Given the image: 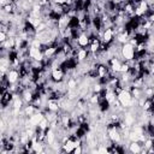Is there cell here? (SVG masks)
I'll use <instances>...</instances> for the list:
<instances>
[{
  "label": "cell",
  "mask_w": 154,
  "mask_h": 154,
  "mask_svg": "<svg viewBox=\"0 0 154 154\" xmlns=\"http://www.w3.org/2000/svg\"><path fill=\"white\" fill-rule=\"evenodd\" d=\"M77 41H78L79 47L85 48V47H88L89 43H90V37H89V35H87L85 32H81V34L77 36Z\"/></svg>",
  "instance_id": "obj_8"
},
{
  "label": "cell",
  "mask_w": 154,
  "mask_h": 154,
  "mask_svg": "<svg viewBox=\"0 0 154 154\" xmlns=\"http://www.w3.org/2000/svg\"><path fill=\"white\" fill-rule=\"evenodd\" d=\"M6 78H7V81H8L10 84H16V83H18L19 79H20L19 70H17V69H12V67H11V69L6 72Z\"/></svg>",
  "instance_id": "obj_2"
},
{
  "label": "cell",
  "mask_w": 154,
  "mask_h": 154,
  "mask_svg": "<svg viewBox=\"0 0 154 154\" xmlns=\"http://www.w3.org/2000/svg\"><path fill=\"white\" fill-rule=\"evenodd\" d=\"M152 138H153V142H154V136H153V137H152Z\"/></svg>",
  "instance_id": "obj_15"
},
{
  "label": "cell",
  "mask_w": 154,
  "mask_h": 154,
  "mask_svg": "<svg viewBox=\"0 0 154 154\" xmlns=\"http://www.w3.org/2000/svg\"><path fill=\"white\" fill-rule=\"evenodd\" d=\"M54 2L58 4V5H66L67 0H54Z\"/></svg>",
  "instance_id": "obj_14"
},
{
  "label": "cell",
  "mask_w": 154,
  "mask_h": 154,
  "mask_svg": "<svg viewBox=\"0 0 154 154\" xmlns=\"http://www.w3.org/2000/svg\"><path fill=\"white\" fill-rule=\"evenodd\" d=\"M7 38H8V35H7V32L0 31V42H5Z\"/></svg>",
  "instance_id": "obj_13"
},
{
  "label": "cell",
  "mask_w": 154,
  "mask_h": 154,
  "mask_svg": "<svg viewBox=\"0 0 154 154\" xmlns=\"http://www.w3.org/2000/svg\"><path fill=\"white\" fill-rule=\"evenodd\" d=\"M72 153H75V154H81V153H84L83 146L81 144V146H77V147H75V149H73V152H72Z\"/></svg>",
  "instance_id": "obj_12"
},
{
  "label": "cell",
  "mask_w": 154,
  "mask_h": 154,
  "mask_svg": "<svg viewBox=\"0 0 154 154\" xmlns=\"http://www.w3.org/2000/svg\"><path fill=\"white\" fill-rule=\"evenodd\" d=\"M129 91H130V94L132 95V97L136 99V100H138L140 97H142V96L144 95V94H143V89L136 88V87H131V88L129 89Z\"/></svg>",
  "instance_id": "obj_9"
},
{
  "label": "cell",
  "mask_w": 154,
  "mask_h": 154,
  "mask_svg": "<svg viewBox=\"0 0 154 154\" xmlns=\"http://www.w3.org/2000/svg\"><path fill=\"white\" fill-rule=\"evenodd\" d=\"M89 55H90V51H89L88 47H85V48H79V49L77 51V53H76V59L78 60V63H82V61L88 60Z\"/></svg>",
  "instance_id": "obj_5"
},
{
  "label": "cell",
  "mask_w": 154,
  "mask_h": 154,
  "mask_svg": "<svg viewBox=\"0 0 154 154\" xmlns=\"http://www.w3.org/2000/svg\"><path fill=\"white\" fill-rule=\"evenodd\" d=\"M147 1H150V0H147Z\"/></svg>",
  "instance_id": "obj_16"
},
{
  "label": "cell",
  "mask_w": 154,
  "mask_h": 154,
  "mask_svg": "<svg viewBox=\"0 0 154 154\" xmlns=\"http://www.w3.org/2000/svg\"><path fill=\"white\" fill-rule=\"evenodd\" d=\"M120 54L124 59V61L126 60H131L135 58V47L131 45V43H124L122 45V51H120Z\"/></svg>",
  "instance_id": "obj_1"
},
{
  "label": "cell",
  "mask_w": 154,
  "mask_h": 154,
  "mask_svg": "<svg viewBox=\"0 0 154 154\" xmlns=\"http://www.w3.org/2000/svg\"><path fill=\"white\" fill-rule=\"evenodd\" d=\"M138 140H140V134H137L134 130H130V132H129V141L130 142H138Z\"/></svg>",
  "instance_id": "obj_11"
},
{
  "label": "cell",
  "mask_w": 154,
  "mask_h": 154,
  "mask_svg": "<svg viewBox=\"0 0 154 154\" xmlns=\"http://www.w3.org/2000/svg\"><path fill=\"white\" fill-rule=\"evenodd\" d=\"M143 144L141 142H129L128 144V152L131 154H138L142 152Z\"/></svg>",
  "instance_id": "obj_6"
},
{
  "label": "cell",
  "mask_w": 154,
  "mask_h": 154,
  "mask_svg": "<svg viewBox=\"0 0 154 154\" xmlns=\"http://www.w3.org/2000/svg\"><path fill=\"white\" fill-rule=\"evenodd\" d=\"M65 77H66V72L64 71V69H63L61 66L58 67V69L52 70L51 78H52L54 82H64V81H65Z\"/></svg>",
  "instance_id": "obj_3"
},
{
  "label": "cell",
  "mask_w": 154,
  "mask_h": 154,
  "mask_svg": "<svg viewBox=\"0 0 154 154\" xmlns=\"http://www.w3.org/2000/svg\"><path fill=\"white\" fill-rule=\"evenodd\" d=\"M152 107H153V101H152V99L147 97L146 101H144V103H143V106H142L141 108H142V111H144V112H149V111L152 109Z\"/></svg>",
  "instance_id": "obj_10"
},
{
  "label": "cell",
  "mask_w": 154,
  "mask_h": 154,
  "mask_svg": "<svg viewBox=\"0 0 154 154\" xmlns=\"http://www.w3.org/2000/svg\"><path fill=\"white\" fill-rule=\"evenodd\" d=\"M70 20H71V18L66 13L61 14L59 17V20H58V28H59V30L63 31L64 29H66L69 26V24H70Z\"/></svg>",
  "instance_id": "obj_7"
},
{
  "label": "cell",
  "mask_w": 154,
  "mask_h": 154,
  "mask_svg": "<svg viewBox=\"0 0 154 154\" xmlns=\"http://www.w3.org/2000/svg\"><path fill=\"white\" fill-rule=\"evenodd\" d=\"M114 37H116V34L113 31V28L111 29H105L103 32H102V37H101V41L106 45H109L114 41Z\"/></svg>",
  "instance_id": "obj_4"
}]
</instances>
